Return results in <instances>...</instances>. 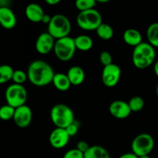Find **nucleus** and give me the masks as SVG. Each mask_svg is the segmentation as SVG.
I'll list each match as a JSON object with an SVG mask.
<instances>
[{
  "label": "nucleus",
  "instance_id": "1",
  "mask_svg": "<svg viewBox=\"0 0 158 158\" xmlns=\"http://www.w3.org/2000/svg\"><path fill=\"white\" fill-rule=\"evenodd\" d=\"M54 75L52 67L44 60H34L28 67V80L32 85L39 87L52 83Z\"/></svg>",
  "mask_w": 158,
  "mask_h": 158
},
{
  "label": "nucleus",
  "instance_id": "2",
  "mask_svg": "<svg viewBox=\"0 0 158 158\" xmlns=\"http://www.w3.org/2000/svg\"><path fill=\"white\" fill-rule=\"evenodd\" d=\"M156 58V51L150 43H140L134 47L132 53V62L136 68L140 69H147L154 63Z\"/></svg>",
  "mask_w": 158,
  "mask_h": 158
},
{
  "label": "nucleus",
  "instance_id": "3",
  "mask_svg": "<svg viewBox=\"0 0 158 158\" xmlns=\"http://www.w3.org/2000/svg\"><path fill=\"white\" fill-rule=\"evenodd\" d=\"M50 117L52 123L57 128L66 129L69 125L75 121L73 111L64 103L54 105L51 109Z\"/></svg>",
  "mask_w": 158,
  "mask_h": 158
},
{
  "label": "nucleus",
  "instance_id": "4",
  "mask_svg": "<svg viewBox=\"0 0 158 158\" xmlns=\"http://www.w3.org/2000/svg\"><path fill=\"white\" fill-rule=\"evenodd\" d=\"M70 31L71 23L68 17L63 14H56L52 16L48 25V32L56 40L69 36Z\"/></svg>",
  "mask_w": 158,
  "mask_h": 158
},
{
  "label": "nucleus",
  "instance_id": "5",
  "mask_svg": "<svg viewBox=\"0 0 158 158\" xmlns=\"http://www.w3.org/2000/svg\"><path fill=\"white\" fill-rule=\"evenodd\" d=\"M102 23L101 14L95 9L80 12L77 16V26L83 30L96 31Z\"/></svg>",
  "mask_w": 158,
  "mask_h": 158
},
{
  "label": "nucleus",
  "instance_id": "6",
  "mask_svg": "<svg viewBox=\"0 0 158 158\" xmlns=\"http://www.w3.org/2000/svg\"><path fill=\"white\" fill-rule=\"evenodd\" d=\"M76 50L75 42L72 37L66 36L56 40L53 49L54 53L61 61L66 62L70 60L74 56Z\"/></svg>",
  "mask_w": 158,
  "mask_h": 158
},
{
  "label": "nucleus",
  "instance_id": "7",
  "mask_svg": "<svg viewBox=\"0 0 158 158\" xmlns=\"http://www.w3.org/2000/svg\"><path fill=\"white\" fill-rule=\"evenodd\" d=\"M154 148V139L151 134L143 133L134 137L131 143L132 152L138 157L149 155Z\"/></svg>",
  "mask_w": 158,
  "mask_h": 158
},
{
  "label": "nucleus",
  "instance_id": "8",
  "mask_svg": "<svg viewBox=\"0 0 158 158\" xmlns=\"http://www.w3.org/2000/svg\"><path fill=\"white\" fill-rule=\"evenodd\" d=\"M27 97L28 94L26 88L23 85L15 83L8 86L5 93L6 103L14 108H18L26 104Z\"/></svg>",
  "mask_w": 158,
  "mask_h": 158
},
{
  "label": "nucleus",
  "instance_id": "9",
  "mask_svg": "<svg viewBox=\"0 0 158 158\" xmlns=\"http://www.w3.org/2000/svg\"><path fill=\"white\" fill-rule=\"evenodd\" d=\"M121 77V69L117 64L109 65L104 66L102 71V82L106 87L112 88L118 84Z\"/></svg>",
  "mask_w": 158,
  "mask_h": 158
},
{
  "label": "nucleus",
  "instance_id": "10",
  "mask_svg": "<svg viewBox=\"0 0 158 158\" xmlns=\"http://www.w3.org/2000/svg\"><path fill=\"white\" fill-rule=\"evenodd\" d=\"M32 120V110L27 105H23L15 108L13 120L15 125L20 128L27 127L30 125Z\"/></svg>",
  "mask_w": 158,
  "mask_h": 158
},
{
  "label": "nucleus",
  "instance_id": "11",
  "mask_svg": "<svg viewBox=\"0 0 158 158\" xmlns=\"http://www.w3.org/2000/svg\"><path fill=\"white\" fill-rule=\"evenodd\" d=\"M70 137L66 129L56 127L51 132L49 137V141L51 146L55 149H62L69 143Z\"/></svg>",
  "mask_w": 158,
  "mask_h": 158
},
{
  "label": "nucleus",
  "instance_id": "12",
  "mask_svg": "<svg viewBox=\"0 0 158 158\" xmlns=\"http://www.w3.org/2000/svg\"><path fill=\"white\" fill-rule=\"evenodd\" d=\"M56 40L48 32L40 34L35 41V49L43 55H46L53 50Z\"/></svg>",
  "mask_w": 158,
  "mask_h": 158
},
{
  "label": "nucleus",
  "instance_id": "13",
  "mask_svg": "<svg viewBox=\"0 0 158 158\" xmlns=\"http://www.w3.org/2000/svg\"><path fill=\"white\" fill-rule=\"evenodd\" d=\"M109 111L113 117L120 120L127 118L132 113L128 103L120 100L113 101L110 104Z\"/></svg>",
  "mask_w": 158,
  "mask_h": 158
},
{
  "label": "nucleus",
  "instance_id": "14",
  "mask_svg": "<svg viewBox=\"0 0 158 158\" xmlns=\"http://www.w3.org/2000/svg\"><path fill=\"white\" fill-rule=\"evenodd\" d=\"M17 19L9 7H0V25L6 29H11L16 25Z\"/></svg>",
  "mask_w": 158,
  "mask_h": 158
},
{
  "label": "nucleus",
  "instance_id": "15",
  "mask_svg": "<svg viewBox=\"0 0 158 158\" xmlns=\"http://www.w3.org/2000/svg\"><path fill=\"white\" fill-rule=\"evenodd\" d=\"M25 14L28 20L32 23H40L42 22L45 12L43 8L39 4L30 3L26 6Z\"/></svg>",
  "mask_w": 158,
  "mask_h": 158
},
{
  "label": "nucleus",
  "instance_id": "16",
  "mask_svg": "<svg viewBox=\"0 0 158 158\" xmlns=\"http://www.w3.org/2000/svg\"><path fill=\"white\" fill-rule=\"evenodd\" d=\"M68 78L70 81L71 84L73 86H79L82 84L85 80V72L83 68L79 66H71L67 71Z\"/></svg>",
  "mask_w": 158,
  "mask_h": 158
},
{
  "label": "nucleus",
  "instance_id": "17",
  "mask_svg": "<svg viewBox=\"0 0 158 158\" xmlns=\"http://www.w3.org/2000/svg\"><path fill=\"white\" fill-rule=\"evenodd\" d=\"M123 39L127 45L133 47H136L143 43L141 33L135 29H127L125 30L123 32Z\"/></svg>",
  "mask_w": 158,
  "mask_h": 158
},
{
  "label": "nucleus",
  "instance_id": "18",
  "mask_svg": "<svg viewBox=\"0 0 158 158\" xmlns=\"http://www.w3.org/2000/svg\"><path fill=\"white\" fill-rule=\"evenodd\" d=\"M52 83L58 90L63 91V92L68 90L72 86L67 75L63 73H55Z\"/></svg>",
  "mask_w": 158,
  "mask_h": 158
},
{
  "label": "nucleus",
  "instance_id": "19",
  "mask_svg": "<svg viewBox=\"0 0 158 158\" xmlns=\"http://www.w3.org/2000/svg\"><path fill=\"white\" fill-rule=\"evenodd\" d=\"M74 42L77 49L83 52L90 50L94 46V41L92 38L87 35H77L76 38H74Z\"/></svg>",
  "mask_w": 158,
  "mask_h": 158
},
{
  "label": "nucleus",
  "instance_id": "20",
  "mask_svg": "<svg viewBox=\"0 0 158 158\" xmlns=\"http://www.w3.org/2000/svg\"><path fill=\"white\" fill-rule=\"evenodd\" d=\"M84 158H110L109 152L106 148L99 145L90 146L84 154Z\"/></svg>",
  "mask_w": 158,
  "mask_h": 158
},
{
  "label": "nucleus",
  "instance_id": "21",
  "mask_svg": "<svg viewBox=\"0 0 158 158\" xmlns=\"http://www.w3.org/2000/svg\"><path fill=\"white\" fill-rule=\"evenodd\" d=\"M148 43L153 47L158 48V23H151L147 29Z\"/></svg>",
  "mask_w": 158,
  "mask_h": 158
},
{
  "label": "nucleus",
  "instance_id": "22",
  "mask_svg": "<svg viewBox=\"0 0 158 158\" xmlns=\"http://www.w3.org/2000/svg\"><path fill=\"white\" fill-rule=\"evenodd\" d=\"M97 35L103 40H110L114 36V29L107 23H102L96 30Z\"/></svg>",
  "mask_w": 158,
  "mask_h": 158
},
{
  "label": "nucleus",
  "instance_id": "23",
  "mask_svg": "<svg viewBox=\"0 0 158 158\" xmlns=\"http://www.w3.org/2000/svg\"><path fill=\"white\" fill-rule=\"evenodd\" d=\"M14 69L9 65L0 66V84H3L12 80Z\"/></svg>",
  "mask_w": 158,
  "mask_h": 158
},
{
  "label": "nucleus",
  "instance_id": "24",
  "mask_svg": "<svg viewBox=\"0 0 158 158\" xmlns=\"http://www.w3.org/2000/svg\"><path fill=\"white\" fill-rule=\"evenodd\" d=\"M128 104H129L131 112L137 113L143 110V106H144V100L142 97H139V96H135L130 99Z\"/></svg>",
  "mask_w": 158,
  "mask_h": 158
},
{
  "label": "nucleus",
  "instance_id": "25",
  "mask_svg": "<svg viewBox=\"0 0 158 158\" xmlns=\"http://www.w3.org/2000/svg\"><path fill=\"white\" fill-rule=\"evenodd\" d=\"M97 2L95 0H77L75 2L76 8L80 12L95 9Z\"/></svg>",
  "mask_w": 158,
  "mask_h": 158
},
{
  "label": "nucleus",
  "instance_id": "26",
  "mask_svg": "<svg viewBox=\"0 0 158 158\" xmlns=\"http://www.w3.org/2000/svg\"><path fill=\"white\" fill-rule=\"evenodd\" d=\"M15 110V108L12 107L9 105H3L0 107V119L2 120H5V121L13 119Z\"/></svg>",
  "mask_w": 158,
  "mask_h": 158
},
{
  "label": "nucleus",
  "instance_id": "27",
  "mask_svg": "<svg viewBox=\"0 0 158 158\" xmlns=\"http://www.w3.org/2000/svg\"><path fill=\"white\" fill-rule=\"evenodd\" d=\"M28 80L27 73L21 70V69H17L14 70L13 75H12V80L14 83L19 85H23V83H26V80Z\"/></svg>",
  "mask_w": 158,
  "mask_h": 158
},
{
  "label": "nucleus",
  "instance_id": "28",
  "mask_svg": "<svg viewBox=\"0 0 158 158\" xmlns=\"http://www.w3.org/2000/svg\"><path fill=\"white\" fill-rule=\"evenodd\" d=\"M100 61L103 66H109L113 63L112 56L107 51H103L100 55Z\"/></svg>",
  "mask_w": 158,
  "mask_h": 158
},
{
  "label": "nucleus",
  "instance_id": "29",
  "mask_svg": "<svg viewBox=\"0 0 158 158\" xmlns=\"http://www.w3.org/2000/svg\"><path fill=\"white\" fill-rule=\"evenodd\" d=\"M63 158H84V154L77 148H73L66 151L63 155Z\"/></svg>",
  "mask_w": 158,
  "mask_h": 158
},
{
  "label": "nucleus",
  "instance_id": "30",
  "mask_svg": "<svg viewBox=\"0 0 158 158\" xmlns=\"http://www.w3.org/2000/svg\"><path fill=\"white\" fill-rule=\"evenodd\" d=\"M66 131H67L69 137H74V136L77 135V134L78 133L79 124L77 122L74 121L73 123H71L70 125H69V126L66 128Z\"/></svg>",
  "mask_w": 158,
  "mask_h": 158
},
{
  "label": "nucleus",
  "instance_id": "31",
  "mask_svg": "<svg viewBox=\"0 0 158 158\" xmlns=\"http://www.w3.org/2000/svg\"><path fill=\"white\" fill-rule=\"evenodd\" d=\"M90 148L89 144H88L87 142L84 141V140H81V141H79L77 144V149H78L79 151H81L82 153L85 154L86 151L89 150V148Z\"/></svg>",
  "mask_w": 158,
  "mask_h": 158
},
{
  "label": "nucleus",
  "instance_id": "32",
  "mask_svg": "<svg viewBox=\"0 0 158 158\" xmlns=\"http://www.w3.org/2000/svg\"><path fill=\"white\" fill-rule=\"evenodd\" d=\"M118 158H139L136 154H134L133 152L131 153H126V154H122Z\"/></svg>",
  "mask_w": 158,
  "mask_h": 158
},
{
  "label": "nucleus",
  "instance_id": "33",
  "mask_svg": "<svg viewBox=\"0 0 158 158\" xmlns=\"http://www.w3.org/2000/svg\"><path fill=\"white\" fill-rule=\"evenodd\" d=\"M51 19H52V16H50L49 15H47V14H45L43 17V19H42V23H44V24L49 25V23L51 21Z\"/></svg>",
  "mask_w": 158,
  "mask_h": 158
},
{
  "label": "nucleus",
  "instance_id": "34",
  "mask_svg": "<svg viewBox=\"0 0 158 158\" xmlns=\"http://www.w3.org/2000/svg\"><path fill=\"white\" fill-rule=\"evenodd\" d=\"M46 2L49 6H56L60 2V0H46Z\"/></svg>",
  "mask_w": 158,
  "mask_h": 158
},
{
  "label": "nucleus",
  "instance_id": "35",
  "mask_svg": "<svg viewBox=\"0 0 158 158\" xmlns=\"http://www.w3.org/2000/svg\"><path fill=\"white\" fill-rule=\"evenodd\" d=\"M154 73H155V75L158 77V60L154 63Z\"/></svg>",
  "mask_w": 158,
  "mask_h": 158
},
{
  "label": "nucleus",
  "instance_id": "36",
  "mask_svg": "<svg viewBox=\"0 0 158 158\" xmlns=\"http://www.w3.org/2000/svg\"><path fill=\"white\" fill-rule=\"evenodd\" d=\"M108 0H98V1L97 2L98 3H106V2H108Z\"/></svg>",
  "mask_w": 158,
  "mask_h": 158
},
{
  "label": "nucleus",
  "instance_id": "37",
  "mask_svg": "<svg viewBox=\"0 0 158 158\" xmlns=\"http://www.w3.org/2000/svg\"><path fill=\"white\" fill-rule=\"evenodd\" d=\"M139 158H151L150 157L149 155H147V156H142V157H140Z\"/></svg>",
  "mask_w": 158,
  "mask_h": 158
},
{
  "label": "nucleus",
  "instance_id": "38",
  "mask_svg": "<svg viewBox=\"0 0 158 158\" xmlns=\"http://www.w3.org/2000/svg\"><path fill=\"white\" fill-rule=\"evenodd\" d=\"M156 94H157V97H158V83H157V87H156Z\"/></svg>",
  "mask_w": 158,
  "mask_h": 158
}]
</instances>
